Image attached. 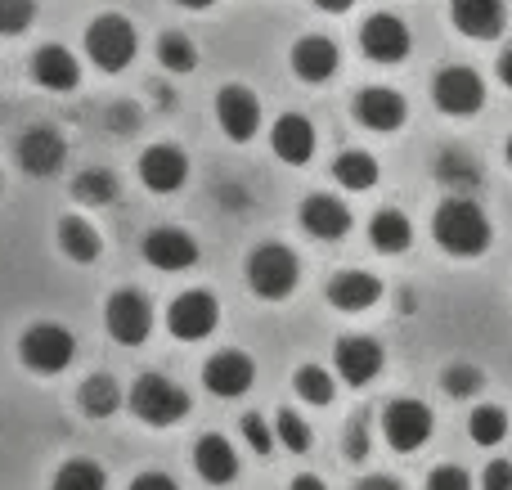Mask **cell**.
I'll use <instances>...</instances> for the list:
<instances>
[{
  "mask_svg": "<svg viewBox=\"0 0 512 490\" xmlns=\"http://www.w3.org/2000/svg\"><path fill=\"white\" fill-rule=\"evenodd\" d=\"M328 302L346 315H360L382 302V279L369 270H342V275L328 279Z\"/></svg>",
  "mask_w": 512,
  "mask_h": 490,
  "instance_id": "obj_18",
  "label": "cell"
},
{
  "mask_svg": "<svg viewBox=\"0 0 512 490\" xmlns=\"http://www.w3.org/2000/svg\"><path fill=\"white\" fill-rule=\"evenodd\" d=\"M301 230L310 239H324V243H337L351 234V212H346L342 198H328V194H310L301 203Z\"/></svg>",
  "mask_w": 512,
  "mask_h": 490,
  "instance_id": "obj_17",
  "label": "cell"
},
{
  "mask_svg": "<svg viewBox=\"0 0 512 490\" xmlns=\"http://www.w3.org/2000/svg\"><path fill=\"white\" fill-rule=\"evenodd\" d=\"M301 270H297V257H292L283 243H265L248 257V288L265 302H279L297 288Z\"/></svg>",
  "mask_w": 512,
  "mask_h": 490,
  "instance_id": "obj_5",
  "label": "cell"
},
{
  "mask_svg": "<svg viewBox=\"0 0 512 490\" xmlns=\"http://www.w3.org/2000/svg\"><path fill=\"white\" fill-rule=\"evenodd\" d=\"M427 490H472V477L463 468L445 464V468H432L427 473Z\"/></svg>",
  "mask_w": 512,
  "mask_h": 490,
  "instance_id": "obj_39",
  "label": "cell"
},
{
  "mask_svg": "<svg viewBox=\"0 0 512 490\" xmlns=\"http://www.w3.org/2000/svg\"><path fill=\"white\" fill-rule=\"evenodd\" d=\"M274 441H279L283 450H292V455H306L310 450V428L301 414L292 410H279V423H274Z\"/></svg>",
  "mask_w": 512,
  "mask_h": 490,
  "instance_id": "obj_34",
  "label": "cell"
},
{
  "mask_svg": "<svg viewBox=\"0 0 512 490\" xmlns=\"http://www.w3.org/2000/svg\"><path fill=\"white\" fill-rule=\"evenodd\" d=\"M432 428H436V419L423 401H391L387 414H382V437H387V446L400 450V455L423 450Z\"/></svg>",
  "mask_w": 512,
  "mask_h": 490,
  "instance_id": "obj_8",
  "label": "cell"
},
{
  "mask_svg": "<svg viewBox=\"0 0 512 490\" xmlns=\"http://www.w3.org/2000/svg\"><path fill=\"white\" fill-rule=\"evenodd\" d=\"M432 99L441 113L472 117V113H481V104H486V81H481V72L454 63V68H441L432 77Z\"/></svg>",
  "mask_w": 512,
  "mask_h": 490,
  "instance_id": "obj_7",
  "label": "cell"
},
{
  "mask_svg": "<svg viewBox=\"0 0 512 490\" xmlns=\"http://www.w3.org/2000/svg\"><path fill=\"white\" fill-rule=\"evenodd\" d=\"M18 356H23V365L32 374H63L72 365V356H77V338L63 324L41 320L18 338Z\"/></svg>",
  "mask_w": 512,
  "mask_h": 490,
  "instance_id": "obj_3",
  "label": "cell"
},
{
  "mask_svg": "<svg viewBox=\"0 0 512 490\" xmlns=\"http://www.w3.org/2000/svg\"><path fill=\"white\" fill-rule=\"evenodd\" d=\"M32 81L45 90H72L81 81L77 54L63 50V45H41V50L32 54Z\"/></svg>",
  "mask_w": 512,
  "mask_h": 490,
  "instance_id": "obj_24",
  "label": "cell"
},
{
  "mask_svg": "<svg viewBox=\"0 0 512 490\" xmlns=\"http://www.w3.org/2000/svg\"><path fill=\"white\" fill-rule=\"evenodd\" d=\"M436 176H441L445 185H454V189H468V185H477L481 180V171H477V162L459 158V153H445V158L436 162Z\"/></svg>",
  "mask_w": 512,
  "mask_h": 490,
  "instance_id": "obj_35",
  "label": "cell"
},
{
  "mask_svg": "<svg viewBox=\"0 0 512 490\" xmlns=\"http://www.w3.org/2000/svg\"><path fill=\"white\" fill-rule=\"evenodd\" d=\"M369 239L378 252H387V257H396V252H405L409 243H414V225H409L405 212H396V207H387V212H378L369 221Z\"/></svg>",
  "mask_w": 512,
  "mask_h": 490,
  "instance_id": "obj_25",
  "label": "cell"
},
{
  "mask_svg": "<svg viewBox=\"0 0 512 490\" xmlns=\"http://www.w3.org/2000/svg\"><path fill=\"white\" fill-rule=\"evenodd\" d=\"M194 473L203 477L207 486H230L234 477H239V455H234V446L221 432H207L194 446Z\"/></svg>",
  "mask_w": 512,
  "mask_h": 490,
  "instance_id": "obj_22",
  "label": "cell"
},
{
  "mask_svg": "<svg viewBox=\"0 0 512 490\" xmlns=\"http://www.w3.org/2000/svg\"><path fill=\"white\" fill-rule=\"evenodd\" d=\"M243 437H248V446L256 450V455H274V432L265 428L256 414H248V419H243Z\"/></svg>",
  "mask_w": 512,
  "mask_h": 490,
  "instance_id": "obj_40",
  "label": "cell"
},
{
  "mask_svg": "<svg viewBox=\"0 0 512 490\" xmlns=\"http://www.w3.org/2000/svg\"><path fill=\"white\" fill-rule=\"evenodd\" d=\"M216 122H221V131L234 144H248L256 135V126H261V99L248 86H225L216 95Z\"/></svg>",
  "mask_w": 512,
  "mask_h": 490,
  "instance_id": "obj_12",
  "label": "cell"
},
{
  "mask_svg": "<svg viewBox=\"0 0 512 490\" xmlns=\"http://www.w3.org/2000/svg\"><path fill=\"white\" fill-rule=\"evenodd\" d=\"M337 63H342V54H337V45L328 41V36H301V41L292 45V72H297L301 81H310V86L333 77Z\"/></svg>",
  "mask_w": 512,
  "mask_h": 490,
  "instance_id": "obj_23",
  "label": "cell"
},
{
  "mask_svg": "<svg viewBox=\"0 0 512 490\" xmlns=\"http://www.w3.org/2000/svg\"><path fill=\"white\" fill-rule=\"evenodd\" d=\"M409 45H414V36H409L405 18H396V14H373V18H364V27H360V50L369 54L373 63H405V59H409Z\"/></svg>",
  "mask_w": 512,
  "mask_h": 490,
  "instance_id": "obj_10",
  "label": "cell"
},
{
  "mask_svg": "<svg viewBox=\"0 0 512 490\" xmlns=\"http://www.w3.org/2000/svg\"><path fill=\"white\" fill-rule=\"evenodd\" d=\"M495 72H499V81H504V86L512 90V45L504 54H499V63H495Z\"/></svg>",
  "mask_w": 512,
  "mask_h": 490,
  "instance_id": "obj_43",
  "label": "cell"
},
{
  "mask_svg": "<svg viewBox=\"0 0 512 490\" xmlns=\"http://www.w3.org/2000/svg\"><path fill=\"white\" fill-rule=\"evenodd\" d=\"M333 180H337L342 189H351V194H364V189L378 185V162H373V153L346 149L342 158L333 162Z\"/></svg>",
  "mask_w": 512,
  "mask_h": 490,
  "instance_id": "obj_27",
  "label": "cell"
},
{
  "mask_svg": "<svg viewBox=\"0 0 512 490\" xmlns=\"http://www.w3.org/2000/svg\"><path fill=\"white\" fill-rule=\"evenodd\" d=\"M131 490H180V486L171 482L167 473H140V477L131 482Z\"/></svg>",
  "mask_w": 512,
  "mask_h": 490,
  "instance_id": "obj_42",
  "label": "cell"
},
{
  "mask_svg": "<svg viewBox=\"0 0 512 490\" xmlns=\"http://www.w3.org/2000/svg\"><path fill=\"white\" fill-rule=\"evenodd\" d=\"M63 158H68V144L54 126H32V131L18 135V167L27 176H54L63 167Z\"/></svg>",
  "mask_w": 512,
  "mask_h": 490,
  "instance_id": "obj_14",
  "label": "cell"
},
{
  "mask_svg": "<svg viewBox=\"0 0 512 490\" xmlns=\"http://www.w3.org/2000/svg\"><path fill=\"white\" fill-rule=\"evenodd\" d=\"M364 455H369V419H364V414H355V419L346 423V459H351V464H360Z\"/></svg>",
  "mask_w": 512,
  "mask_h": 490,
  "instance_id": "obj_38",
  "label": "cell"
},
{
  "mask_svg": "<svg viewBox=\"0 0 512 490\" xmlns=\"http://www.w3.org/2000/svg\"><path fill=\"white\" fill-rule=\"evenodd\" d=\"M468 437L477 441V446L495 450L499 441L508 437V414L499 410V405H477V410H472V419H468Z\"/></svg>",
  "mask_w": 512,
  "mask_h": 490,
  "instance_id": "obj_30",
  "label": "cell"
},
{
  "mask_svg": "<svg viewBox=\"0 0 512 490\" xmlns=\"http://www.w3.org/2000/svg\"><path fill=\"white\" fill-rule=\"evenodd\" d=\"M481 490H512V464L508 459H490L481 473Z\"/></svg>",
  "mask_w": 512,
  "mask_h": 490,
  "instance_id": "obj_41",
  "label": "cell"
},
{
  "mask_svg": "<svg viewBox=\"0 0 512 490\" xmlns=\"http://www.w3.org/2000/svg\"><path fill=\"white\" fill-rule=\"evenodd\" d=\"M158 59L167 72H194L198 68V45L185 32H167L158 41Z\"/></svg>",
  "mask_w": 512,
  "mask_h": 490,
  "instance_id": "obj_32",
  "label": "cell"
},
{
  "mask_svg": "<svg viewBox=\"0 0 512 490\" xmlns=\"http://www.w3.org/2000/svg\"><path fill=\"white\" fill-rule=\"evenodd\" d=\"M441 383H445V392L459 396V401H463V396H477L481 387H486V378H481V369H477V365H450V369H445Z\"/></svg>",
  "mask_w": 512,
  "mask_h": 490,
  "instance_id": "obj_36",
  "label": "cell"
},
{
  "mask_svg": "<svg viewBox=\"0 0 512 490\" xmlns=\"http://www.w3.org/2000/svg\"><path fill=\"white\" fill-rule=\"evenodd\" d=\"M270 149H274V158L288 162V167H306L310 153H315V126L301 113H283L279 122L270 126Z\"/></svg>",
  "mask_w": 512,
  "mask_h": 490,
  "instance_id": "obj_19",
  "label": "cell"
},
{
  "mask_svg": "<svg viewBox=\"0 0 512 490\" xmlns=\"http://www.w3.org/2000/svg\"><path fill=\"white\" fill-rule=\"evenodd\" d=\"M131 414L140 423H149V428H171V423H180L189 414V392L185 387H176L171 378L162 374H144L140 383L131 387Z\"/></svg>",
  "mask_w": 512,
  "mask_h": 490,
  "instance_id": "obj_2",
  "label": "cell"
},
{
  "mask_svg": "<svg viewBox=\"0 0 512 490\" xmlns=\"http://www.w3.org/2000/svg\"><path fill=\"white\" fill-rule=\"evenodd\" d=\"M36 18V5L32 0H0V36H18L27 32Z\"/></svg>",
  "mask_w": 512,
  "mask_h": 490,
  "instance_id": "obj_37",
  "label": "cell"
},
{
  "mask_svg": "<svg viewBox=\"0 0 512 490\" xmlns=\"http://www.w3.org/2000/svg\"><path fill=\"white\" fill-rule=\"evenodd\" d=\"M216 324H221V306H216V297L207 293V288H189V293H180L167 311V329H171V338H180V342L212 338Z\"/></svg>",
  "mask_w": 512,
  "mask_h": 490,
  "instance_id": "obj_6",
  "label": "cell"
},
{
  "mask_svg": "<svg viewBox=\"0 0 512 490\" xmlns=\"http://www.w3.org/2000/svg\"><path fill=\"white\" fill-rule=\"evenodd\" d=\"M144 261L162 275H176V270H189L198 261V243L189 230H176V225H162V230H149L140 243Z\"/></svg>",
  "mask_w": 512,
  "mask_h": 490,
  "instance_id": "obj_11",
  "label": "cell"
},
{
  "mask_svg": "<svg viewBox=\"0 0 512 490\" xmlns=\"http://www.w3.org/2000/svg\"><path fill=\"white\" fill-rule=\"evenodd\" d=\"M140 180L158 194H176L189 180V158L176 149V144H153V149L140 153Z\"/></svg>",
  "mask_w": 512,
  "mask_h": 490,
  "instance_id": "obj_16",
  "label": "cell"
},
{
  "mask_svg": "<svg viewBox=\"0 0 512 490\" xmlns=\"http://www.w3.org/2000/svg\"><path fill=\"white\" fill-rule=\"evenodd\" d=\"M104 468L95 459H68V464L54 473V486L50 490H104Z\"/></svg>",
  "mask_w": 512,
  "mask_h": 490,
  "instance_id": "obj_31",
  "label": "cell"
},
{
  "mask_svg": "<svg viewBox=\"0 0 512 490\" xmlns=\"http://www.w3.org/2000/svg\"><path fill=\"white\" fill-rule=\"evenodd\" d=\"M292 490H328L324 482H319V477H310V473H301L297 482H292Z\"/></svg>",
  "mask_w": 512,
  "mask_h": 490,
  "instance_id": "obj_46",
  "label": "cell"
},
{
  "mask_svg": "<svg viewBox=\"0 0 512 490\" xmlns=\"http://www.w3.org/2000/svg\"><path fill=\"white\" fill-rule=\"evenodd\" d=\"M351 113H355V122H360V126L387 135V131H396V126H405L409 104L391 86H369V90H360V95H355Z\"/></svg>",
  "mask_w": 512,
  "mask_h": 490,
  "instance_id": "obj_15",
  "label": "cell"
},
{
  "mask_svg": "<svg viewBox=\"0 0 512 490\" xmlns=\"http://www.w3.org/2000/svg\"><path fill=\"white\" fill-rule=\"evenodd\" d=\"M319 9H324V14H346V9L355 5V0H315Z\"/></svg>",
  "mask_w": 512,
  "mask_h": 490,
  "instance_id": "obj_44",
  "label": "cell"
},
{
  "mask_svg": "<svg viewBox=\"0 0 512 490\" xmlns=\"http://www.w3.org/2000/svg\"><path fill=\"white\" fill-rule=\"evenodd\" d=\"M135 27L126 23L122 14H99L95 23L86 27V54L99 72H122L131 68L135 59Z\"/></svg>",
  "mask_w": 512,
  "mask_h": 490,
  "instance_id": "obj_4",
  "label": "cell"
},
{
  "mask_svg": "<svg viewBox=\"0 0 512 490\" xmlns=\"http://www.w3.org/2000/svg\"><path fill=\"white\" fill-rule=\"evenodd\" d=\"M355 490H400V486L391 482V477H369V482H360Z\"/></svg>",
  "mask_w": 512,
  "mask_h": 490,
  "instance_id": "obj_45",
  "label": "cell"
},
{
  "mask_svg": "<svg viewBox=\"0 0 512 490\" xmlns=\"http://www.w3.org/2000/svg\"><path fill=\"white\" fill-rule=\"evenodd\" d=\"M59 248L68 252L72 261H95L99 257V234H95V225L90 221H81V216H63L59 221Z\"/></svg>",
  "mask_w": 512,
  "mask_h": 490,
  "instance_id": "obj_28",
  "label": "cell"
},
{
  "mask_svg": "<svg viewBox=\"0 0 512 490\" xmlns=\"http://www.w3.org/2000/svg\"><path fill=\"white\" fill-rule=\"evenodd\" d=\"M77 401H81V414H86V419H113L117 405H122V387H117L108 374H95L81 383Z\"/></svg>",
  "mask_w": 512,
  "mask_h": 490,
  "instance_id": "obj_26",
  "label": "cell"
},
{
  "mask_svg": "<svg viewBox=\"0 0 512 490\" xmlns=\"http://www.w3.org/2000/svg\"><path fill=\"white\" fill-rule=\"evenodd\" d=\"M297 396H301L306 405H333L337 383L328 378V369H319V365H301V369H297Z\"/></svg>",
  "mask_w": 512,
  "mask_h": 490,
  "instance_id": "obj_33",
  "label": "cell"
},
{
  "mask_svg": "<svg viewBox=\"0 0 512 490\" xmlns=\"http://www.w3.org/2000/svg\"><path fill=\"white\" fill-rule=\"evenodd\" d=\"M252 378H256V369H252V360L243 356V351H221V356H212V360H207V369H203L207 392L225 396V401L248 392Z\"/></svg>",
  "mask_w": 512,
  "mask_h": 490,
  "instance_id": "obj_21",
  "label": "cell"
},
{
  "mask_svg": "<svg viewBox=\"0 0 512 490\" xmlns=\"http://www.w3.org/2000/svg\"><path fill=\"white\" fill-rule=\"evenodd\" d=\"M508 167H512V140H508Z\"/></svg>",
  "mask_w": 512,
  "mask_h": 490,
  "instance_id": "obj_48",
  "label": "cell"
},
{
  "mask_svg": "<svg viewBox=\"0 0 512 490\" xmlns=\"http://www.w3.org/2000/svg\"><path fill=\"white\" fill-rule=\"evenodd\" d=\"M333 369L346 387H369L382 374V347L373 338H342L333 351Z\"/></svg>",
  "mask_w": 512,
  "mask_h": 490,
  "instance_id": "obj_13",
  "label": "cell"
},
{
  "mask_svg": "<svg viewBox=\"0 0 512 490\" xmlns=\"http://www.w3.org/2000/svg\"><path fill=\"white\" fill-rule=\"evenodd\" d=\"M176 5H185V9H212L216 0H176Z\"/></svg>",
  "mask_w": 512,
  "mask_h": 490,
  "instance_id": "obj_47",
  "label": "cell"
},
{
  "mask_svg": "<svg viewBox=\"0 0 512 490\" xmlns=\"http://www.w3.org/2000/svg\"><path fill=\"white\" fill-rule=\"evenodd\" d=\"M450 18L472 41H495L504 32V0H450Z\"/></svg>",
  "mask_w": 512,
  "mask_h": 490,
  "instance_id": "obj_20",
  "label": "cell"
},
{
  "mask_svg": "<svg viewBox=\"0 0 512 490\" xmlns=\"http://www.w3.org/2000/svg\"><path fill=\"white\" fill-rule=\"evenodd\" d=\"M72 198H77V203H86V207L113 203V198H117V176H113V171H104V167L81 171V176L72 180Z\"/></svg>",
  "mask_w": 512,
  "mask_h": 490,
  "instance_id": "obj_29",
  "label": "cell"
},
{
  "mask_svg": "<svg viewBox=\"0 0 512 490\" xmlns=\"http://www.w3.org/2000/svg\"><path fill=\"white\" fill-rule=\"evenodd\" d=\"M104 324H108V333H113V342L140 347L153 333V306L144 302L135 288H122V293H113L104 302Z\"/></svg>",
  "mask_w": 512,
  "mask_h": 490,
  "instance_id": "obj_9",
  "label": "cell"
},
{
  "mask_svg": "<svg viewBox=\"0 0 512 490\" xmlns=\"http://www.w3.org/2000/svg\"><path fill=\"white\" fill-rule=\"evenodd\" d=\"M490 234L495 230H490L486 207L468 194L445 198L432 216V239L441 243L450 257H481V252L490 248Z\"/></svg>",
  "mask_w": 512,
  "mask_h": 490,
  "instance_id": "obj_1",
  "label": "cell"
}]
</instances>
